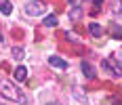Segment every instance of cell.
Wrapping results in <instances>:
<instances>
[{
    "instance_id": "cell-1",
    "label": "cell",
    "mask_w": 122,
    "mask_h": 105,
    "mask_svg": "<svg viewBox=\"0 0 122 105\" xmlns=\"http://www.w3.org/2000/svg\"><path fill=\"white\" fill-rule=\"evenodd\" d=\"M0 95H4L6 99L17 101V103H21V105H27V95H23L13 82L6 80L4 76H0Z\"/></svg>"
},
{
    "instance_id": "cell-2",
    "label": "cell",
    "mask_w": 122,
    "mask_h": 105,
    "mask_svg": "<svg viewBox=\"0 0 122 105\" xmlns=\"http://www.w3.org/2000/svg\"><path fill=\"white\" fill-rule=\"evenodd\" d=\"M46 6H49V4H44V2H40V0H32V2L25 4L23 11H25V15H30V17H40V15H44Z\"/></svg>"
},
{
    "instance_id": "cell-3",
    "label": "cell",
    "mask_w": 122,
    "mask_h": 105,
    "mask_svg": "<svg viewBox=\"0 0 122 105\" xmlns=\"http://www.w3.org/2000/svg\"><path fill=\"white\" fill-rule=\"evenodd\" d=\"M101 67H103L105 71H110V74H114V78H120L122 76V67H120V63H118L114 57L103 59V61H101Z\"/></svg>"
},
{
    "instance_id": "cell-4",
    "label": "cell",
    "mask_w": 122,
    "mask_h": 105,
    "mask_svg": "<svg viewBox=\"0 0 122 105\" xmlns=\"http://www.w3.org/2000/svg\"><path fill=\"white\" fill-rule=\"evenodd\" d=\"M49 63L53 65V67H57V70H67V61L61 59V57H57V55H51V57H49Z\"/></svg>"
},
{
    "instance_id": "cell-5",
    "label": "cell",
    "mask_w": 122,
    "mask_h": 105,
    "mask_svg": "<svg viewBox=\"0 0 122 105\" xmlns=\"http://www.w3.org/2000/svg\"><path fill=\"white\" fill-rule=\"evenodd\" d=\"M80 65H82V71H84V76L88 78V80H93V78H95V70H93V65H91L86 59L82 61V63H80Z\"/></svg>"
},
{
    "instance_id": "cell-6",
    "label": "cell",
    "mask_w": 122,
    "mask_h": 105,
    "mask_svg": "<svg viewBox=\"0 0 122 105\" xmlns=\"http://www.w3.org/2000/svg\"><path fill=\"white\" fill-rule=\"evenodd\" d=\"M13 76H15V80L23 82L25 78H27V70H25L23 65H17V67H15V71H13Z\"/></svg>"
},
{
    "instance_id": "cell-7",
    "label": "cell",
    "mask_w": 122,
    "mask_h": 105,
    "mask_svg": "<svg viewBox=\"0 0 122 105\" xmlns=\"http://www.w3.org/2000/svg\"><path fill=\"white\" fill-rule=\"evenodd\" d=\"M11 57L15 59V61H21V59L25 57V50H23L21 46H13V48H11Z\"/></svg>"
},
{
    "instance_id": "cell-8",
    "label": "cell",
    "mask_w": 122,
    "mask_h": 105,
    "mask_svg": "<svg viewBox=\"0 0 122 105\" xmlns=\"http://www.w3.org/2000/svg\"><path fill=\"white\" fill-rule=\"evenodd\" d=\"M110 34H112V38L122 40V27H120L118 23H112V25H110Z\"/></svg>"
},
{
    "instance_id": "cell-9",
    "label": "cell",
    "mask_w": 122,
    "mask_h": 105,
    "mask_svg": "<svg viewBox=\"0 0 122 105\" xmlns=\"http://www.w3.org/2000/svg\"><path fill=\"white\" fill-rule=\"evenodd\" d=\"M0 13H2V15H11L13 13L11 0H0Z\"/></svg>"
},
{
    "instance_id": "cell-10",
    "label": "cell",
    "mask_w": 122,
    "mask_h": 105,
    "mask_svg": "<svg viewBox=\"0 0 122 105\" xmlns=\"http://www.w3.org/2000/svg\"><path fill=\"white\" fill-rule=\"evenodd\" d=\"M88 32L95 36V38H101V36H103V27H101L99 23H91L88 25Z\"/></svg>"
},
{
    "instance_id": "cell-11",
    "label": "cell",
    "mask_w": 122,
    "mask_h": 105,
    "mask_svg": "<svg viewBox=\"0 0 122 105\" xmlns=\"http://www.w3.org/2000/svg\"><path fill=\"white\" fill-rule=\"evenodd\" d=\"M70 19H72V21L82 19V9H80V6H72V9H70Z\"/></svg>"
},
{
    "instance_id": "cell-12",
    "label": "cell",
    "mask_w": 122,
    "mask_h": 105,
    "mask_svg": "<svg viewBox=\"0 0 122 105\" xmlns=\"http://www.w3.org/2000/svg\"><path fill=\"white\" fill-rule=\"evenodd\" d=\"M44 25H46V27H55V25H57V17H55V15H46V17H44Z\"/></svg>"
},
{
    "instance_id": "cell-13",
    "label": "cell",
    "mask_w": 122,
    "mask_h": 105,
    "mask_svg": "<svg viewBox=\"0 0 122 105\" xmlns=\"http://www.w3.org/2000/svg\"><path fill=\"white\" fill-rule=\"evenodd\" d=\"M114 2V13H122V6H120V0H112Z\"/></svg>"
},
{
    "instance_id": "cell-14",
    "label": "cell",
    "mask_w": 122,
    "mask_h": 105,
    "mask_svg": "<svg viewBox=\"0 0 122 105\" xmlns=\"http://www.w3.org/2000/svg\"><path fill=\"white\" fill-rule=\"evenodd\" d=\"M46 105H59V103H46Z\"/></svg>"
}]
</instances>
